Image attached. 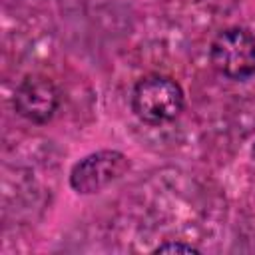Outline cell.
<instances>
[{"instance_id":"5","label":"cell","mask_w":255,"mask_h":255,"mask_svg":"<svg viewBox=\"0 0 255 255\" xmlns=\"http://www.w3.org/2000/svg\"><path fill=\"white\" fill-rule=\"evenodd\" d=\"M153 253H199V249L185 243H163V245H157Z\"/></svg>"},{"instance_id":"2","label":"cell","mask_w":255,"mask_h":255,"mask_svg":"<svg viewBox=\"0 0 255 255\" xmlns=\"http://www.w3.org/2000/svg\"><path fill=\"white\" fill-rule=\"evenodd\" d=\"M213 70L233 82L255 76V36L241 26H229L215 34L209 46Z\"/></svg>"},{"instance_id":"6","label":"cell","mask_w":255,"mask_h":255,"mask_svg":"<svg viewBox=\"0 0 255 255\" xmlns=\"http://www.w3.org/2000/svg\"><path fill=\"white\" fill-rule=\"evenodd\" d=\"M251 157L255 159V141H253V145H251Z\"/></svg>"},{"instance_id":"1","label":"cell","mask_w":255,"mask_h":255,"mask_svg":"<svg viewBox=\"0 0 255 255\" xmlns=\"http://www.w3.org/2000/svg\"><path fill=\"white\" fill-rule=\"evenodd\" d=\"M185 104L181 86L163 74H147L131 90V112L147 126L173 122Z\"/></svg>"},{"instance_id":"3","label":"cell","mask_w":255,"mask_h":255,"mask_svg":"<svg viewBox=\"0 0 255 255\" xmlns=\"http://www.w3.org/2000/svg\"><path fill=\"white\" fill-rule=\"evenodd\" d=\"M129 169V159L118 149H100L80 161L70 169V187L76 193L90 195L100 193L118 179H122Z\"/></svg>"},{"instance_id":"4","label":"cell","mask_w":255,"mask_h":255,"mask_svg":"<svg viewBox=\"0 0 255 255\" xmlns=\"http://www.w3.org/2000/svg\"><path fill=\"white\" fill-rule=\"evenodd\" d=\"M60 108V90L40 74H30L14 90V110L32 124H48Z\"/></svg>"}]
</instances>
